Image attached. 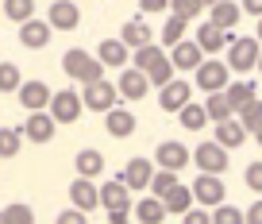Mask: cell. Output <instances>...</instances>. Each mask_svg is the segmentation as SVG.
<instances>
[{
  "instance_id": "6da1fadb",
  "label": "cell",
  "mask_w": 262,
  "mask_h": 224,
  "mask_svg": "<svg viewBox=\"0 0 262 224\" xmlns=\"http://www.w3.org/2000/svg\"><path fill=\"white\" fill-rule=\"evenodd\" d=\"M62 70H66V77H70V82H81V85L100 82V77H104V66L93 58L89 50H81V47H70V50L62 54Z\"/></svg>"
},
{
  "instance_id": "7a4b0ae2",
  "label": "cell",
  "mask_w": 262,
  "mask_h": 224,
  "mask_svg": "<svg viewBox=\"0 0 262 224\" xmlns=\"http://www.w3.org/2000/svg\"><path fill=\"white\" fill-rule=\"evenodd\" d=\"M224 50H228V58H224V66H228V70H235V74H251V70L258 66L262 43L247 35V39H231Z\"/></svg>"
},
{
  "instance_id": "3957f363",
  "label": "cell",
  "mask_w": 262,
  "mask_h": 224,
  "mask_svg": "<svg viewBox=\"0 0 262 224\" xmlns=\"http://www.w3.org/2000/svg\"><path fill=\"white\" fill-rule=\"evenodd\" d=\"M47 112H50V120H54V124H74V120H81V93H77V89H58V93H50Z\"/></svg>"
},
{
  "instance_id": "277c9868",
  "label": "cell",
  "mask_w": 262,
  "mask_h": 224,
  "mask_svg": "<svg viewBox=\"0 0 262 224\" xmlns=\"http://www.w3.org/2000/svg\"><path fill=\"white\" fill-rule=\"evenodd\" d=\"M228 82H231V70L224 66L220 58H205L201 66L193 70V85H196V89H205V93H224Z\"/></svg>"
},
{
  "instance_id": "5b68a950",
  "label": "cell",
  "mask_w": 262,
  "mask_h": 224,
  "mask_svg": "<svg viewBox=\"0 0 262 224\" xmlns=\"http://www.w3.org/2000/svg\"><path fill=\"white\" fill-rule=\"evenodd\" d=\"M120 105V93H116V85L112 82H89V85H81V108H89V112H108V108H116Z\"/></svg>"
},
{
  "instance_id": "8992f818",
  "label": "cell",
  "mask_w": 262,
  "mask_h": 224,
  "mask_svg": "<svg viewBox=\"0 0 262 224\" xmlns=\"http://www.w3.org/2000/svg\"><path fill=\"white\" fill-rule=\"evenodd\" d=\"M189 158L196 162V170H201V174H224V170H228V151H224L216 139L196 143V151H193Z\"/></svg>"
},
{
  "instance_id": "52a82bcc",
  "label": "cell",
  "mask_w": 262,
  "mask_h": 224,
  "mask_svg": "<svg viewBox=\"0 0 262 224\" xmlns=\"http://www.w3.org/2000/svg\"><path fill=\"white\" fill-rule=\"evenodd\" d=\"M189 190H193V205H212V209H216L224 197H228L220 174H196V182L189 186Z\"/></svg>"
},
{
  "instance_id": "ba28073f",
  "label": "cell",
  "mask_w": 262,
  "mask_h": 224,
  "mask_svg": "<svg viewBox=\"0 0 262 224\" xmlns=\"http://www.w3.org/2000/svg\"><path fill=\"white\" fill-rule=\"evenodd\" d=\"M81 12H77V0H50V12H47V24L50 31H74Z\"/></svg>"
},
{
  "instance_id": "9c48e42d",
  "label": "cell",
  "mask_w": 262,
  "mask_h": 224,
  "mask_svg": "<svg viewBox=\"0 0 262 224\" xmlns=\"http://www.w3.org/2000/svg\"><path fill=\"white\" fill-rule=\"evenodd\" d=\"M189 100H193V82H166L162 89H158V105H162V112H178V108H185Z\"/></svg>"
},
{
  "instance_id": "30bf717a",
  "label": "cell",
  "mask_w": 262,
  "mask_h": 224,
  "mask_svg": "<svg viewBox=\"0 0 262 224\" xmlns=\"http://www.w3.org/2000/svg\"><path fill=\"white\" fill-rule=\"evenodd\" d=\"M116 93H120L123 100H143L150 93V82H147V74H143V70H123L120 77H116Z\"/></svg>"
},
{
  "instance_id": "8fae6325",
  "label": "cell",
  "mask_w": 262,
  "mask_h": 224,
  "mask_svg": "<svg viewBox=\"0 0 262 224\" xmlns=\"http://www.w3.org/2000/svg\"><path fill=\"white\" fill-rule=\"evenodd\" d=\"M155 162H158V170H173V174H178L181 166H189V147L178 143V139H166V143H158Z\"/></svg>"
},
{
  "instance_id": "7c38bea8",
  "label": "cell",
  "mask_w": 262,
  "mask_h": 224,
  "mask_svg": "<svg viewBox=\"0 0 262 224\" xmlns=\"http://www.w3.org/2000/svg\"><path fill=\"white\" fill-rule=\"evenodd\" d=\"M97 201L100 209H131V190L120 182V174L108 178L104 186H97Z\"/></svg>"
},
{
  "instance_id": "4fadbf2b",
  "label": "cell",
  "mask_w": 262,
  "mask_h": 224,
  "mask_svg": "<svg viewBox=\"0 0 262 224\" xmlns=\"http://www.w3.org/2000/svg\"><path fill=\"white\" fill-rule=\"evenodd\" d=\"M19 132H24L31 143H50V139H54V132H58V124L50 120L47 108H42V112H31V116L24 120V128H19Z\"/></svg>"
},
{
  "instance_id": "5bb4252c",
  "label": "cell",
  "mask_w": 262,
  "mask_h": 224,
  "mask_svg": "<svg viewBox=\"0 0 262 224\" xmlns=\"http://www.w3.org/2000/svg\"><path fill=\"white\" fill-rule=\"evenodd\" d=\"M231 39H235L231 31H220L216 24H208V19H205V24L196 27V39H193V43L201 47V54H216V50H224Z\"/></svg>"
},
{
  "instance_id": "9a60e30c",
  "label": "cell",
  "mask_w": 262,
  "mask_h": 224,
  "mask_svg": "<svg viewBox=\"0 0 262 224\" xmlns=\"http://www.w3.org/2000/svg\"><path fill=\"white\" fill-rule=\"evenodd\" d=\"M70 205L81 209V213L100 209V201H97V182H93V178H74V182H70Z\"/></svg>"
},
{
  "instance_id": "2e32d148",
  "label": "cell",
  "mask_w": 262,
  "mask_h": 224,
  "mask_svg": "<svg viewBox=\"0 0 262 224\" xmlns=\"http://www.w3.org/2000/svg\"><path fill=\"white\" fill-rule=\"evenodd\" d=\"M19 105L27 108V112H42V108L50 105V85L47 82H19Z\"/></svg>"
},
{
  "instance_id": "e0dca14e",
  "label": "cell",
  "mask_w": 262,
  "mask_h": 224,
  "mask_svg": "<svg viewBox=\"0 0 262 224\" xmlns=\"http://www.w3.org/2000/svg\"><path fill=\"white\" fill-rule=\"evenodd\" d=\"M166 58L173 62V70H196L201 62H205V54H201V47H196L193 39H181V43H173V47H170Z\"/></svg>"
},
{
  "instance_id": "ac0fdd59",
  "label": "cell",
  "mask_w": 262,
  "mask_h": 224,
  "mask_svg": "<svg viewBox=\"0 0 262 224\" xmlns=\"http://www.w3.org/2000/svg\"><path fill=\"white\" fill-rule=\"evenodd\" d=\"M150 174H155V162H150V158H131V162L123 166L120 182L127 186V190H147V186H150Z\"/></svg>"
},
{
  "instance_id": "d6986e66",
  "label": "cell",
  "mask_w": 262,
  "mask_h": 224,
  "mask_svg": "<svg viewBox=\"0 0 262 224\" xmlns=\"http://www.w3.org/2000/svg\"><path fill=\"white\" fill-rule=\"evenodd\" d=\"M19 43H24L27 50H42L50 43V24L47 19H24V24H19Z\"/></svg>"
},
{
  "instance_id": "ffe728a7",
  "label": "cell",
  "mask_w": 262,
  "mask_h": 224,
  "mask_svg": "<svg viewBox=\"0 0 262 224\" xmlns=\"http://www.w3.org/2000/svg\"><path fill=\"white\" fill-rule=\"evenodd\" d=\"M104 132L112 135V139H127L131 132H135V112H127V108H108L104 112Z\"/></svg>"
},
{
  "instance_id": "44dd1931",
  "label": "cell",
  "mask_w": 262,
  "mask_h": 224,
  "mask_svg": "<svg viewBox=\"0 0 262 224\" xmlns=\"http://www.w3.org/2000/svg\"><path fill=\"white\" fill-rule=\"evenodd\" d=\"M127 58H131V50L127 47H123V43L120 39H104V43H100V47H97V62H100V66H112V70H120V66H127Z\"/></svg>"
},
{
  "instance_id": "7402d4cb",
  "label": "cell",
  "mask_w": 262,
  "mask_h": 224,
  "mask_svg": "<svg viewBox=\"0 0 262 224\" xmlns=\"http://www.w3.org/2000/svg\"><path fill=\"white\" fill-rule=\"evenodd\" d=\"M120 43L127 50H139V47H147L150 43V24L143 16H135V19H127V24H123V31H120Z\"/></svg>"
},
{
  "instance_id": "603a6c76",
  "label": "cell",
  "mask_w": 262,
  "mask_h": 224,
  "mask_svg": "<svg viewBox=\"0 0 262 224\" xmlns=\"http://www.w3.org/2000/svg\"><path fill=\"white\" fill-rule=\"evenodd\" d=\"M239 16H243V12H239L235 0H216L212 8H208V24H216L220 31H231V27L239 24Z\"/></svg>"
},
{
  "instance_id": "cb8c5ba5",
  "label": "cell",
  "mask_w": 262,
  "mask_h": 224,
  "mask_svg": "<svg viewBox=\"0 0 262 224\" xmlns=\"http://www.w3.org/2000/svg\"><path fill=\"white\" fill-rule=\"evenodd\" d=\"M74 166H77V178H93V182H97V174H104V155H100L97 147H81L77 158H74Z\"/></svg>"
},
{
  "instance_id": "d4e9b609",
  "label": "cell",
  "mask_w": 262,
  "mask_h": 224,
  "mask_svg": "<svg viewBox=\"0 0 262 224\" xmlns=\"http://www.w3.org/2000/svg\"><path fill=\"white\" fill-rule=\"evenodd\" d=\"M216 143H220L224 151H231V147H243V143H247L243 124H239L235 116H231V120H220V124H216Z\"/></svg>"
},
{
  "instance_id": "484cf974",
  "label": "cell",
  "mask_w": 262,
  "mask_h": 224,
  "mask_svg": "<svg viewBox=\"0 0 262 224\" xmlns=\"http://www.w3.org/2000/svg\"><path fill=\"white\" fill-rule=\"evenodd\" d=\"M131 216H135L139 224H162L170 213H166V205L158 197H143L139 205H131Z\"/></svg>"
},
{
  "instance_id": "4316f807",
  "label": "cell",
  "mask_w": 262,
  "mask_h": 224,
  "mask_svg": "<svg viewBox=\"0 0 262 224\" xmlns=\"http://www.w3.org/2000/svg\"><path fill=\"white\" fill-rule=\"evenodd\" d=\"M158 201H162V205H166V213H189V209H193V190H189V186H173V190H166L162 193V197H158Z\"/></svg>"
},
{
  "instance_id": "83f0119b",
  "label": "cell",
  "mask_w": 262,
  "mask_h": 224,
  "mask_svg": "<svg viewBox=\"0 0 262 224\" xmlns=\"http://www.w3.org/2000/svg\"><path fill=\"white\" fill-rule=\"evenodd\" d=\"M224 97H228L231 108H243L247 100L258 97V82H228L224 85Z\"/></svg>"
},
{
  "instance_id": "f1b7e54d",
  "label": "cell",
  "mask_w": 262,
  "mask_h": 224,
  "mask_svg": "<svg viewBox=\"0 0 262 224\" xmlns=\"http://www.w3.org/2000/svg\"><path fill=\"white\" fill-rule=\"evenodd\" d=\"M235 120L243 124V132H247V135H254V132L262 128V100L254 97V100H247L243 108H235Z\"/></svg>"
},
{
  "instance_id": "f546056e",
  "label": "cell",
  "mask_w": 262,
  "mask_h": 224,
  "mask_svg": "<svg viewBox=\"0 0 262 224\" xmlns=\"http://www.w3.org/2000/svg\"><path fill=\"white\" fill-rule=\"evenodd\" d=\"M178 120H181L185 132H201V128L208 124V112H205V105H193V100H189L185 108H178Z\"/></svg>"
},
{
  "instance_id": "4dcf8cb0",
  "label": "cell",
  "mask_w": 262,
  "mask_h": 224,
  "mask_svg": "<svg viewBox=\"0 0 262 224\" xmlns=\"http://www.w3.org/2000/svg\"><path fill=\"white\" fill-rule=\"evenodd\" d=\"M205 112H208V120H212V124H220V120H231V116H235V108L228 105V97H224V93H208Z\"/></svg>"
},
{
  "instance_id": "1f68e13d",
  "label": "cell",
  "mask_w": 262,
  "mask_h": 224,
  "mask_svg": "<svg viewBox=\"0 0 262 224\" xmlns=\"http://www.w3.org/2000/svg\"><path fill=\"white\" fill-rule=\"evenodd\" d=\"M162 54H166L162 47H155V43H147V47H139V50H131V66H135V70H143V74H147V70L155 66V62L162 58Z\"/></svg>"
},
{
  "instance_id": "d6a6232c",
  "label": "cell",
  "mask_w": 262,
  "mask_h": 224,
  "mask_svg": "<svg viewBox=\"0 0 262 224\" xmlns=\"http://www.w3.org/2000/svg\"><path fill=\"white\" fill-rule=\"evenodd\" d=\"M0 213H4V224H35L31 205H24V201H12V205H4Z\"/></svg>"
},
{
  "instance_id": "836d02e7",
  "label": "cell",
  "mask_w": 262,
  "mask_h": 224,
  "mask_svg": "<svg viewBox=\"0 0 262 224\" xmlns=\"http://www.w3.org/2000/svg\"><path fill=\"white\" fill-rule=\"evenodd\" d=\"M173 186H178V174H173V170H158L155 166V174H150V197H162L166 190H173Z\"/></svg>"
},
{
  "instance_id": "e575fe53",
  "label": "cell",
  "mask_w": 262,
  "mask_h": 224,
  "mask_svg": "<svg viewBox=\"0 0 262 224\" xmlns=\"http://www.w3.org/2000/svg\"><path fill=\"white\" fill-rule=\"evenodd\" d=\"M147 82H150V85H158V89H162L166 82H173V62L166 58V54H162V58H158L155 66L147 70Z\"/></svg>"
},
{
  "instance_id": "d590c367",
  "label": "cell",
  "mask_w": 262,
  "mask_h": 224,
  "mask_svg": "<svg viewBox=\"0 0 262 224\" xmlns=\"http://www.w3.org/2000/svg\"><path fill=\"white\" fill-rule=\"evenodd\" d=\"M4 16L16 19V24H24V19L35 16V0H4Z\"/></svg>"
},
{
  "instance_id": "8d00e7d4",
  "label": "cell",
  "mask_w": 262,
  "mask_h": 224,
  "mask_svg": "<svg viewBox=\"0 0 262 224\" xmlns=\"http://www.w3.org/2000/svg\"><path fill=\"white\" fill-rule=\"evenodd\" d=\"M19 128H0V158H16L19 155Z\"/></svg>"
},
{
  "instance_id": "74e56055",
  "label": "cell",
  "mask_w": 262,
  "mask_h": 224,
  "mask_svg": "<svg viewBox=\"0 0 262 224\" xmlns=\"http://www.w3.org/2000/svg\"><path fill=\"white\" fill-rule=\"evenodd\" d=\"M19 66L16 62H0V93H16L19 89Z\"/></svg>"
},
{
  "instance_id": "f35d334b",
  "label": "cell",
  "mask_w": 262,
  "mask_h": 224,
  "mask_svg": "<svg viewBox=\"0 0 262 224\" xmlns=\"http://www.w3.org/2000/svg\"><path fill=\"white\" fill-rule=\"evenodd\" d=\"M181 39H185V19H181V16H170V19L162 24V43H166V47H173V43H181Z\"/></svg>"
},
{
  "instance_id": "ab89813d",
  "label": "cell",
  "mask_w": 262,
  "mask_h": 224,
  "mask_svg": "<svg viewBox=\"0 0 262 224\" xmlns=\"http://www.w3.org/2000/svg\"><path fill=\"white\" fill-rule=\"evenodd\" d=\"M208 216H212V224H243V213H239L235 205H224V201H220Z\"/></svg>"
},
{
  "instance_id": "60d3db41",
  "label": "cell",
  "mask_w": 262,
  "mask_h": 224,
  "mask_svg": "<svg viewBox=\"0 0 262 224\" xmlns=\"http://www.w3.org/2000/svg\"><path fill=\"white\" fill-rule=\"evenodd\" d=\"M170 8H173V16H181L185 24H189V19H196L201 12H205V8H201V0H170Z\"/></svg>"
},
{
  "instance_id": "b9f144b4",
  "label": "cell",
  "mask_w": 262,
  "mask_h": 224,
  "mask_svg": "<svg viewBox=\"0 0 262 224\" xmlns=\"http://www.w3.org/2000/svg\"><path fill=\"white\" fill-rule=\"evenodd\" d=\"M243 182L251 186L254 193H262V162H251V166H247V170H243Z\"/></svg>"
},
{
  "instance_id": "7bdbcfd3",
  "label": "cell",
  "mask_w": 262,
  "mask_h": 224,
  "mask_svg": "<svg viewBox=\"0 0 262 224\" xmlns=\"http://www.w3.org/2000/svg\"><path fill=\"white\" fill-rule=\"evenodd\" d=\"M54 224H89V213H81V209H62Z\"/></svg>"
},
{
  "instance_id": "ee69618b",
  "label": "cell",
  "mask_w": 262,
  "mask_h": 224,
  "mask_svg": "<svg viewBox=\"0 0 262 224\" xmlns=\"http://www.w3.org/2000/svg\"><path fill=\"white\" fill-rule=\"evenodd\" d=\"M170 8V0H139V16H158Z\"/></svg>"
},
{
  "instance_id": "f6af8a7d",
  "label": "cell",
  "mask_w": 262,
  "mask_h": 224,
  "mask_svg": "<svg viewBox=\"0 0 262 224\" xmlns=\"http://www.w3.org/2000/svg\"><path fill=\"white\" fill-rule=\"evenodd\" d=\"M181 224H212V216H208L205 205H201V209H189V213H181Z\"/></svg>"
},
{
  "instance_id": "bcb514c9",
  "label": "cell",
  "mask_w": 262,
  "mask_h": 224,
  "mask_svg": "<svg viewBox=\"0 0 262 224\" xmlns=\"http://www.w3.org/2000/svg\"><path fill=\"white\" fill-rule=\"evenodd\" d=\"M243 224H262V197H258V201H254V205L243 213Z\"/></svg>"
},
{
  "instance_id": "7dc6e473",
  "label": "cell",
  "mask_w": 262,
  "mask_h": 224,
  "mask_svg": "<svg viewBox=\"0 0 262 224\" xmlns=\"http://www.w3.org/2000/svg\"><path fill=\"white\" fill-rule=\"evenodd\" d=\"M108 224H131V209H108Z\"/></svg>"
},
{
  "instance_id": "c3c4849f",
  "label": "cell",
  "mask_w": 262,
  "mask_h": 224,
  "mask_svg": "<svg viewBox=\"0 0 262 224\" xmlns=\"http://www.w3.org/2000/svg\"><path fill=\"white\" fill-rule=\"evenodd\" d=\"M239 12H247V16H262V0H239Z\"/></svg>"
},
{
  "instance_id": "681fc988",
  "label": "cell",
  "mask_w": 262,
  "mask_h": 224,
  "mask_svg": "<svg viewBox=\"0 0 262 224\" xmlns=\"http://www.w3.org/2000/svg\"><path fill=\"white\" fill-rule=\"evenodd\" d=\"M254 39H258V43H262V16H258V35H254Z\"/></svg>"
},
{
  "instance_id": "f907efd6",
  "label": "cell",
  "mask_w": 262,
  "mask_h": 224,
  "mask_svg": "<svg viewBox=\"0 0 262 224\" xmlns=\"http://www.w3.org/2000/svg\"><path fill=\"white\" fill-rule=\"evenodd\" d=\"M212 4H216V0H201V8H212Z\"/></svg>"
},
{
  "instance_id": "816d5d0a",
  "label": "cell",
  "mask_w": 262,
  "mask_h": 224,
  "mask_svg": "<svg viewBox=\"0 0 262 224\" xmlns=\"http://www.w3.org/2000/svg\"><path fill=\"white\" fill-rule=\"evenodd\" d=\"M254 139H258V147H262V128H258V132H254Z\"/></svg>"
},
{
  "instance_id": "f5cc1de1",
  "label": "cell",
  "mask_w": 262,
  "mask_h": 224,
  "mask_svg": "<svg viewBox=\"0 0 262 224\" xmlns=\"http://www.w3.org/2000/svg\"><path fill=\"white\" fill-rule=\"evenodd\" d=\"M254 70H262V54H258V66H254Z\"/></svg>"
},
{
  "instance_id": "db71d44e",
  "label": "cell",
  "mask_w": 262,
  "mask_h": 224,
  "mask_svg": "<svg viewBox=\"0 0 262 224\" xmlns=\"http://www.w3.org/2000/svg\"><path fill=\"white\" fill-rule=\"evenodd\" d=\"M0 224H4V213H0Z\"/></svg>"
}]
</instances>
